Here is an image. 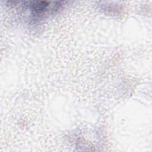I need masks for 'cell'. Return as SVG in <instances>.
Segmentation results:
<instances>
[{"label":"cell","mask_w":152,"mask_h":152,"mask_svg":"<svg viewBox=\"0 0 152 152\" xmlns=\"http://www.w3.org/2000/svg\"><path fill=\"white\" fill-rule=\"evenodd\" d=\"M49 7V3L44 1H35L31 4V9L33 11L34 14H39L46 11Z\"/></svg>","instance_id":"6da1fadb"}]
</instances>
